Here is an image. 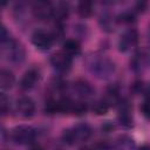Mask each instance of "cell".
<instances>
[{
	"label": "cell",
	"instance_id": "1",
	"mask_svg": "<svg viewBox=\"0 0 150 150\" xmlns=\"http://www.w3.org/2000/svg\"><path fill=\"white\" fill-rule=\"evenodd\" d=\"M93 135V128L88 123H77L76 125L64 129L61 139L67 145H76L87 142Z\"/></svg>",
	"mask_w": 150,
	"mask_h": 150
},
{
	"label": "cell",
	"instance_id": "2",
	"mask_svg": "<svg viewBox=\"0 0 150 150\" xmlns=\"http://www.w3.org/2000/svg\"><path fill=\"white\" fill-rule=\"evenodd\" d=\"M88 68L89 71L100 80H108L116 71L115 62L107 56L93 57L88 63Z\"/></svg>",
	"mask_w": 150,
	"mask_h": 150
},
{
	"label": "cell",
	"instance_id": "3",
	"mask_svg": "<svg viewBox=\"0 0 150 150\" xmlns=\"http://www.w3.org/2000/svg\"><path fill=\"white\" fill-rule=\"evenodd\" d=\"M36 129L28 124H20L12 129L11 139L19 145L30 146L36 141Z\"/></svg>",
	"mask_w": 150,
	"mask_h": 150
},
{
	"label": "cell",
	"instance_id": "4",
	"mask_svg": "<svg viewBox=\"0 0 150 150\" xmlns=\"http://www.w3.org/2000/svg\"><path fill=\"white\" fill-rule=\"evenodd\" d=\"M2 46L5 47V55L9 62H12L14 64H20L25 61L26 50L19 41L11 39L6 43H4Z\"/></svg>",
	"mask_w": 150,
	"mask_h": 150
},
{
	"label": "cell",
	"instance_id": "5",
	"mask_svg": "<svg viewBox=\"0 0 150 150\" xmlns=\"http://www.w3.org/2000/svg\"><path fill=\"white\" fill-rule=\"evenodd\" d=\"M55 6L52 0H33L32 13L40 21H48L54 16Z\"/></svg>",
	"mask_w": 150,
	"mask_h": 150
},
{
	"label": "cell",
	"instance_id": "6",
	"mask_svg": "<svg viewBox=\"0 0 150 150\" xmlns=\"http://www.w3.org/2000/svg\"><path fill=\"white\" fill-rule=\"evenodd\" d=\"M118 110V123L124 129H131L134 127V117L131 114V103L127 98H120L116 104Z\"/></svg>",
	"mask_w": 150,
	"mask_h": 150
},
{
	"label": "cell",
	"instance_id": "7",
	"mask_svg": "<svg viewBox=\"0 0 150 150\" xmlns=\"http://www.w3.org/2000/svg\"><path fill=\"white\" fill-rule=\"evenodd\" d=\"M32 45L40 52H47L49 50L53 45H54V36L50 32L43 30V29H38L32 34L30 38Z\"/></svg>",
	"mask_w": 150,
	"mask_h": 150
},
{
	"label": "cell",
	"instance_id": "8",
	"mask_svg": "<svg viewBox=\"0 0 150 150\" xmlns=\"http://www.w3.org/2000/svg\"><path fill=\"white\" fill-rule=\"evenodd\" d=\"M49 62L54 70H56L60 74H67L71 69L73 57L68 55L64 50H59L49 57Z\"/></svg>",
	"mask_w": 150,
	"mask_h": 150
},
{
	"label": "cell",
	"instance_id": "9",
	"mask_svg": "<svg viewBox=\"0 0 150 150\" xmlns=\"http://www.w3.org/2000/svg\"><path fill=\"white\" fill-rule=\"evenodd\" d=\"M36 110L35 102L29 96H21L16 100L15 103V112L20 118L29 120L34 116Z\"/></svg>",
	"mask_w": 150,
	"mask_h": 150
},
{
	"label": "cell",
	"instance_id": "10",
	"mask_svg": "<svg viewBox=\"0 0 150 150\" xmlns=\"http://www.w3.org/2000/svg\"><path fill=\"white\" fill-rule=\"evenodd\" d=\"M139 40V34L137 32V29L135 28H128L127 30L123 32V34H121L120 39H118V50L121 53H125L129 49H131L132 47L137 46Z\"/></svg>",
	"mask_w": 150,
	"mask_h": 150
},
{
	"label": "cell",
	"instance_id": "11",
	"mask_svg": "<svg viewBox=\"0 0 150 150\" xmlns=\"http://www.w3.org/2000/svg\"><path fill=\"white\" fill-rule=\"evenodd\" d=\"M40 80V71L36 68H29L22 75L19 87L22 91H30Z\"/></svg>",
	"mask_w": 150,
	"mask_h": 150
},
{
	"label": "cell",
	"instance_id": "12",
	"mask_svg": "<svg viewBox=\"0 0 150 150\" xmlns=\"http://www.w3.org/2000/svg\"><path fill=\"white\" fill-rule=\"evenodd\" d=\"M73 91L80 100H83V101L93 97L95 94V89L93 88V86L88 81L82 79L76 80L73 83Z\"/></svg>",
	"mask_w": 150,
	"mask_h": 150
},
{
	"label": "cell",
	"instance_id": "13",
	"mask_svg": "<svg viewBox=\"0 0 150 150\" xmlns=\"http://www.w3.org/2000/svg\"><path fill=\"white\" fill-rule=\"evenodd\" d=\"M148 64V56L143 50H137L130 60V68L134 73L141 74Z\"/></svg>",
	"mask_w": 150,
	"mask_h": 150
},
{
	"label": "cell",
	"instance_id": "14",
	"mask_svg": "<svg viewBox=\"0 0 150 150\" xmlns=\"http://www.w3.org/2000/svg\"><path fill=\"white\" fill-rule=\"evenodd\" d=\"M15 84V75L12 70L1 68L0 69V89L1 90H9Z\"/></svg>",
	"mask_w": 150,
	"mask_h": 150
},
{
	"label": "cell",
	"instance_id": "15",
	"mask_svg": "<svg viewBox=\"0 0 150 150\" xmlns=\"http://www.w3.org/2000/svg\"><path fill=\"white\" fill-rule=\"evenodd\" d=\"M62 50H64L71 57H76V56H79L81 54V45L75 39H68V40H66L63 42Z\"/></svg>",
	"mask_w": 150,
	"mask_h": 150
},
{
	"label": "cell",
	"instance_id": "16",
	"mask_svg": "<svg viewBox=\"0 0 150 150\" xmlns=\"http://www.w3.org/2000/svg\"><path fill=\"white\" fill-rule=\"evenodd\" d=\"M98 23H100V27L102 28V30H104L107 33H111V32H114L115 25L117 22H116V18H114L112 15L105 13V14L100 16Z\"/></svg>",
	"mask_w": 150,
	"mask_h": 150
},
{
	"label": "cell",
	"instance_id": "17",
	"mask_svg": "<svg viewBox=\"0 0 150 150\" xmlns=\"http://www.w3.org/2000/svg\"><path fill=\"white\" fill-rule=\"evenodd\" d=\"M95 0H79L77 5V13L81 18L87 19L93 14V7H94Z\"/></svg>",
	"mask_w": 150,
	"mask_h": 150
},
{
	"label": "cell",
	"instance_id": "18",
	"mask_svg": "<svg viewBox=\"0 0 150 150\" xmlns=\"http://www.w3.org/2000/svg\"><path fill=\"white\" fill-rule=\"evenodd\" d=\"M121 98V95H120V90L116 86H110L107 88V91H105V95L103 97V100L111 107V105H116L117 102L120 101Z\"/></svg>",
	"mask_w": 150,
	"mask_h": 150
},
{
	"label": "cell",
	"instance_id": "19",
	"mask_svg": "<svg viewBox=\"0 0 150 150\" xmlns=\"http://www.w3.org/2000/svg\"><path fill=\"white\" fill-rule=\"evenodd\" d=\"M115 146L120 148V149H135L136 144L132 137L128 136V135H121L117 137V139L115 141Z\"/></svg>",
	"mask_w": 150,
	"mask_h": 150
},
{
	"label": "cell",
	"instance_id": "20",
	"mask_svg": "<svg viewBox=\"0 0 150 150\" xmlns=\"http://www.w3.org/2000/svg\"><path fill=\"white\" fill-rule=\"evenodd\" d=\"M110 105L102 98V100H98L96 102L93 103V107H91V110L93 112H95L96 115H105L109 110Z\"/></svg>",
	"mask_w": 150,
	"mask_h": 150
},
{
	"label": "cell",
	"instance_id": "21",
	"mask_svg": "<svg viewBox=\"0 0 150 150\" xmlns=\"http://www.w3.org/2000/svg\"><path fill=\"white\" fill-rule=\"evenodd\" d=\"M136 21V15L134 12H123L122 14L116 16L117 23H124V25H131Z\"/></svg>",
	"mask_w": 150,
	"mask_h": 150
},
{
	"label": "cell",
	"instance_id": "22",
	"mask_svg": "<svg viewBox=\"0 0 150 150\" xmlns=\"http://www.w3.org/2000/svg\"><path fill=\"white\" fill-rule=\"evenodd\" d=\"M11 109V103H9V98L6 94L0 93V116L6 115Z\"/></svg>",
	"mask_w": 150,
	"mask_h": 150
},
{
	"label": "cell",
	"instance_id": "23",
	"mask_svg": "<svg viewBox=\"0 0 150 150\" xmlns=\"http://www.w3.org/2000/svg\"><path fill=\"white\" fill-rule=\"evenodd\" d=\"M131 90L137 95L146 94V86L142 80H137L131 84Z\"/></svg>",
	"mask_w": 150,
	"mask_h": 150
},
{
	"label": "cell",
	"instance_id": "24",
	"mask_svg": "<svg viewBox=\"0 0 150 150\" xmlns=\"http://www.w3.org/2000/svg\"><path fill=\"white\" fill-rule=\"evenodd\" d=\"M11 34L6 29V27L0 22V46H2L4 43H6L8 40H11Z\"/></svg>",
	"mask_w": 150,
	"mask_h": 150
},
{
	"label": "cell",
	"instance_id": "25",
	"mask_svg": "<svg viewBox=\"0 0 150 150\" xmlns=\"http://www.w3.org/2000/svg\"><path fill=\"white\" fill-rule=\"evenodd\" d=\"M148 8V0H137L136 1V11L138 13H144Z\"/></svg>",
	"mask_w": 150,
	"mask_h": 150
},
{
	"label": "cell",
	"instance_id": "26",
	"mask_svg": "<svg viewBox=\"0 0 150 150\" xmlns=\"http://www.w3.org/2000/svg\"><path fill=\"white\" fill-rule=\"evenodd\" d=\"M139 110H141L142 115L148 120V117H149V108H148V100H146V98H145V100L143 101V103L141 104Z\"/></svg>",
	"mask_w": 150,
	"mask_h": 150
},
{
	"label": "cell",
	"instance_id": "27",
	"mask_svg": "<svg viewBox=\"0 0 150 150\" xmlns=\"http://www.w3.org/2000/svg\"><path fill=\"white\" fill-rule=\"evenodd\" d=\"M112 129H114V125H112L111 123H109V122H107V123H104V124L102 125V130H103L104 132H110Z\"/></svg>",
	"mask_w": 150,
	"mask_h": 150
},
{
	"label": "cell",
	"instance_id": "28",
	"mask_svg": "<svg viewBox=\"0 0 150 150\" xmlns=\"http://www.w3.org/2000/svg\"><path fill=\"white\" fill-rule=\"evenodd\" d=\"M8 2H9V0H0V7H4V6H6Z\"/></svg>",
	"mask_w": 150,
	"mask_h": 150
}]
</instances>
